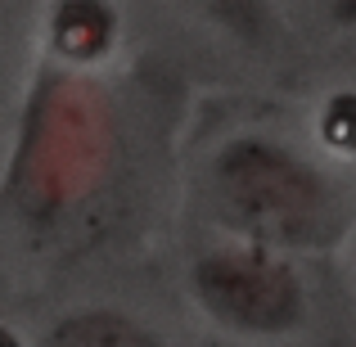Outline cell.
I'll return each instance as SVG.
<instances>
[{"mask_svg":"<svg viewBox=\"0 0 356 347\" xmlns=\"http://www.w3.org/2000/svg\"><path fill=\"white\" fill-rule=\"evenodd\" d=\"M122 163L118 99L90 68L41 59L23 90L0 172V203L32 230L81 217Z\"/></svg>","mask_w":356,"mask_h":347,"instance_id":"obj_1","label":"cell"},{"mask_svg":"<svg viewBox=\"0 0 356 347\" xmlns=\"http://www.w3.org/2000/svg\"><path fill=\"white\" fill-rule=\"evenodd\" d=\"M203 194L230 239L275 252H330L352 230V194L321 158L270 131H239L212 149Z\"/></svg>","mask_w":356,"mask_h":347,"instance_id":"obj_2","label":"cell"},{"mask_svg":"<svg viewBox=\"0 0 356 347\" xmlns=\"http://www.w3.org/2000/svg\"><path fill=\"white\" fill-rule=\"evenodd\" d=\"M190 298L217 330L248 343L293 339L312 316L307 280L289 252L221 239L190 261Z\"/></svg>","mask_w":356,"mask_h":347,"instance_id":"obj_3","label":"cell"},{"mask_svg":"<svg viewBox=\"0 0 356 347\" xmlns=\"http://www.w3.org/2000/svg\"><path fill=\"white\" fill-rule=\"evenodd\" d=\"M45 36H50V59L95 72L118 45V9L113 0H54Z\"/></svg>","mask_w":356,"mask_h":347,"instance_id":"obj_4","label":"cell"},{"mask_svg":"<svg viewBox=\"0 0 356 347\" xmlns=\"http://www.w3.org/2000/svg\"><path fill=\"white\" fill-rule=\"evenodd\" d=\"M36 347H167L154 325L122 307H72L54 316Z\"/></svg>","mask_w":356,"mask_h":347,"instance_id":"obj_5","label":"cell"},{"mask_svg":"<svg viewBox=\"0 0 356 347\" xmlns=\"http://www.w3.org/2000/svg\"><path fill=\"white\" fill-rule=\"evenodd\" d=\"M185 5L199 9L212 27H221L226 36H235L248 50H266L280 36L275 0H185Z\"/></svg>","mask_w":356,"mask_h":347,"instance_id":"obj_6","label":"cell"},{"mask_svg":"<svg viewBox=\"0 0 356 347\" xmlns=\"http://www.w3.org/2000/svg\"><path fill=\"white\" fill-rule=\"evenodd\" d=\"M321 140L334 154H356V95H334L321 113Z\"/></svg>","mask_w":356,"mask_h":347,"instance_id":"obj_7","label":"cell"},{"mask_svg":"<svg viewBox=\"0 0 356 347\" xmlns=\"http://www.w3.org/2000/svg\"><path fill=\"white\" fill-rule=\"evenodd\" d=\"M330 14L339 27H356V0H330Z\"/></svg>","mask_w":356,"mask_h":347,"instance_id":"obj_8","label":"cell"},{"mask_svg":"<svg viewBox=\"0 0 356 347\" xmlns=\"http://www.w3.org/2000/svg\"><path fill=\"white\" fill-rule=\"evenodd\" d=\"M0 347H23V343L14 339V330H9V325H0Z\"/></svg>","mask_w":356,"mask_h":347,"instance_id":"obj_9","label":"cell"}]
</instances>
